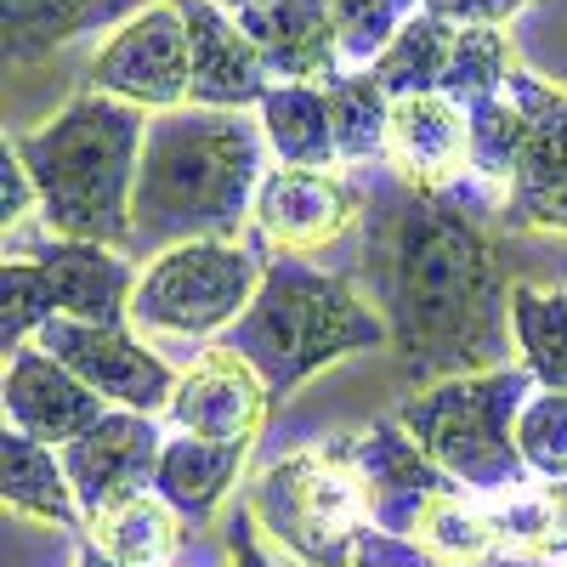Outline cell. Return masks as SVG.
Returning <instances> with one entry per match:
<instances>
[{"instance_id": "6da1fadb", "label": "cell", "mask_w": 567, "mask_h": 567, "mask_svg": "<svg viewBox=\"0 0 567 567\" xmlns=\"http://www.w3.org/2000/svg\"><path fill=\"white\" fill-rule=\"evenodd\" d=\"M369 272L392 347L425 386L505 369L511 284L494 245L449 194H409L369 245Z\"/></svg>"}, {"instance_id": "7a4b0ae2", "label": "cell", "mask_w": 567, "mask_h": 567, "mask_svg": "<svg viewBox=\"0 0 567 567\" xmlns=\"http://www.w3.org/2000/svg\"><path fill=\"white\" fill-rule=\"evenodd\" d=\"M267 136L245 114L171 109L148 120L131 199V250L159 256L194 239H239V221L256 210Z\"/></svg>"}, {"instance_id": "3957f363", "label": "cell", "mask_w": 567, "mask_h": 567, "mask_svg": "<svg viewBox=\"0 0 567 567\" xmlns=\"http://www.w3.org/2000/svg\"><path fill=\"white\" fill-rule=\"evenodd\" d=\"M7 142L34 176L40 221L58 239L131 250V199L142 142H148V114L120 97H103V91H80L40 131Z\"/></svg>"}, {"instance_id": "277c9868", "label": "cell", "mask_w": 567, "mask_h": 567, "mask_svg": "<svg viewBox=\"0 0 567 567\" xmlns=\"http://www.w3.org/2000/svg\"><path fill=\"white\" fill-rule=\"evenodd\" d=\"M392 329L341 272H318L296 256H278L261 272V290L250 312L227 329L216 347L239 352L272 398H290L318 369L341 363L352 352L386 347Z\"/></svg>"}, {"instance_id": "5b68a950", "label": "cell", "mask_w": 567, "mask_h": 567, "mask_svg": "<svg viewBox=\"0 0 567 567\" xmlns=\"http://www.w3.org/2000/svg\"><path fill=\"white\" fill-rule=\"evenodd\" d=\"M528 398H534L528 369L454 374V381L420 386L398 409V425L465 494L499 499L511 488L534 483L528 465H523V449H516V414H523Z\"/></svg>"}, {"instance_id": "8992f818", "label": "cell", "mask_w": 567, "mask_h": 567, "mask_svg": "<svg viewBox=\"0 0 567 567\" xmlns=\"http://www.w3.org/2000/svg\"><path fill=\"white\" fill-rule=\"evenodd\" d=\"M131 261L109 245L74 239H7V272H0V347L7 358L29 347L52 318L74 323H125L136 296Z\"/></svg>"}, {"instance_id": "52a82bcc", "label": "cell", "mask_w": 567, "mask_h": 567, "mask_svg": "<svg viewBox=\"0 0 567 567\" xmlns=\"http://www.w3.org/2000/svg\"><path fill=\"white\" fill-rule=\"evenodd\" d=\"M250 516L272 545L301 556L307 567H352L369 511H363L347 437L272 460L250 488Z\"/></svg>"}, {"instance_id": "ba28073f", "label": "cell", "mask_w": 567, "mask_h": 567, "mask_svg": "<svg viewBox=\"0 0 567 567\" xmlns=\"http://www.w3.org/2000/svg\"><path fill=\"white\" fill-rule=\"evenodd\" d=\"M267 261L245 239H194L159 250L136 278L131 323L142 336H176V341H221L239 323L261 290Z\"/></svg>"}, {"instance_id": "9c48e42d", "label": "cell", "mask_w": 567, "mask_h": 567, "mask_svg": "<svg viewBox=\"0 0 567 567\" xmlns=\"http://www.w3.org/2000/svg\"><path fill=\"white\" fill-rule=\"evenodd\" d=\"M516 52L505 29L483 23H449L432 12H414L403 34L374 58V80L392 97H449L460 109H477L511 85Z\"/></svg>"}, {"instance_id": "30bf717a", "label": "cell", "mask_w": 567, "mask_h": 567, "mask_svg": "<svg viewBox=\"0 0 567 567\" xmlns=\"http://www.w3.org/2000/svg\"><path fill=\"white\" fill-rule=\"evenodd\" d=\"M91 91L120 97L142 114H171L187 109V80H194V45H187V18L176 0L131 12L85 69Z\"/></svg>"}, {"instance_id": "8fae6325", "label": "cell", "mask_w": 567, "mask_h": 567, "mask_svg": "<svg viewBox=\"0 0 567 567\" xmlns=\"http://www.w3.org/2000/svg\"><path fill=\"white\" fill-rule=\"evenodd\" d=\"M29 347L52 352L63 369H74L103 403H120V409H136V414L171 409L176 381H182V374H176L159 352H148V341H136L125 323H74V318H52Z\"/></svg>"}, {"instance_id": "7c38bea8", "label": "cell", "mask_w": 567, "mask_h": 567, "mask_svg": "<svg viewBox=\"0 0 567 567\" xmlns=\"http://www.w3.org/2000/svg\"><path fill=\"white\" fill-rule=\"evenodd\" d=\"M250 221L278 256H312L358 227V187L336 165H278L256 187Z\"/></svg>"}, {"instance_id": "4fadbf2b", "label": "cell", "mask_w": 567, "mask_h": 567, "mask_svg": "<svg viewBox=\"0 0 567 567\" xmlns=\"http://www.w3.org/2000/svg\"><path fill=\"white\" fill-rule=\"evenodd\" d=\"M159 454H165V437L154 414H136V409H109L85 437H74L63 449V471L74 483L85 528L103 523L109 511H120L136 494H154Z\"/></svg>"}, {"instance_id": "5bb4252c", "label": "cell", "mask_w": 567, "mask_h": 567, "mask_svg": "<svg viewBox=\"0 0 567 567\" xmlns=\"http://www.w3.org/2000/svg\"><path fill=\"white\" fill-rule=\"evenodd\" d=\"M505 97L528 120L523 165H516V182L505 187V221L567 233V91L516 69Z\"/></svg>"}, {"instance_id": "9a60e30c", "label": "cell", "mask_w": 567, "mask_h": 567, "mask_svg": "<svg viewBox=\"0 0 567 567\" xmlns=\"http://www.w3.org/2000/svg\"><path fill=\"white\" fill-rule=\"evenodd\" d=\"M347 454H352V471H358L369 523L398 534V539H414L425 505L449 488H460L454 477H443V471L425 460V449L398 420H381V425H369V432L347 437Z\"/></svg>"}, {"instance_id": "2e32d148", "label": "cell", "mask_w": 567, "mask_h": 567, "mask_svg": "<svg viewBox=\"0 0 567 567\" xmlns=\"http://www.w3.org/2000/svg\"><path fill=\"white\" fill-rule=\"evenodd\" d=\"M187 18V45H194V80H187V109H216V114H245L261 109L272 74L256 52L245 23L216 0H176Z\"/></svg>"}, {"instance_id": "e0dca14e", "label": "cell", "mask_w": 567, "mask_h": 567, "mask_svg": "<svg viewBox=\"0 0 567 567\" xmlns=\"http://www.w3.org/2000/svg\"><path fill=\"white\" fill-rule=\"evenodd\" d=\"M272 392L261 386V374L227 347H210L194 369L176 381L171 398V425L182 437H205V443H256L261 420H267Z\"/></svg>"}, {"instance_id": "ac0fdd59", "label": "cell", "mask_w": 567, "mask_h": 567, "mask_svg": "<svg viewBox=\"0 0 567 567\" xmlns=\"http://www.w3.org/2000/svg\"><path fill=\"white\" fill-rule=\"evenodd\" d=\"M0 398H7V425L12 432L58 449V454L109 414V403L91 392L74 369H63L52 352H40V347H18L7 358V386H0Z\"/></svg>"}, {"instance_id": "d6986e66", "label": "cell", "mask_w": 567, "mask_h": 567, "mask_svg": "<svg viewBox=\"0 0 567 567\" xmlns=\"http://www.w3.org/2000/svg\"><path fill=\"white\" fill-rule=\"evenodd\" d=\"M386 165L409 194H449L471 171V120L449 97H392Z\"/></svg>"}, {"instance_id": "ffe728a7", "label": "cell", "mask_w": 567, "mask_h": 567, "mask_svg": "<svg viewBox=\"0 0 567 567\" xmlns=\"http://www.w3.org/2000/svg\"><path fill=\"white\" fill-rule=\"evenodd\" d=\"M245 34L256 40V52L272 74V85H336L347 52L329 0H272L261 12L239 18Z\"/></svg>"}, {"instance_id": "44dd1931", "label": "cell", "mask_w": 567, "mask_h": 567, "mask_svg": "<svg viewBox=\"0 0 567 567\" xmlns=\"http://www.w3.org/2000/svg\"><path fill=\"white\" fill-rule=\"evenodd\" d=\"M250 460V443H205V437H165L159 471H154V494L182 516V523H210L221 499L233 494L239 471Z\"/></svg>"}, {"instance_id": "7402d4cb", "label": "cell", "mask_w": 567, "mask_h": 567, "mask_svg": "<svg viewBox=\"0 0 567 567\" xmlns=\"http://www.w3.org/2000/svg\"><path fill=\"white\" fill-rule=\"evenodd\" d=\"M0 494H7V511H18V516H34V523H52V528H69V534L85 528L74 483L63 471V454L12 432V425H7V437H0Z\"/></svg>"}, {"instance_id": "603a6c76", "label": "cell", "mask_w": 567, "mask_h": 567, "mask_svg": "<svg viewBox=\"0 0 567 567\" xmlns=\"http://www.w3.org/2000/svg\"><path fill=\"white\" fill-rule=\"evenodd\" d=\"M261 136L278 165H341L329 125V85H272L261 103Z\"/></svg>"}, {"instance_id": "cb8c5ba5", "label": "cell", "mask_w": 567, "mask_h": 567, "mask_svg": "<svg viewBox=\"0 0 567 567\" xmlns=\"http://www.w3.org/2000/svg\"><path fill=\"white\" fill-rule=\"evenodd\" d=\"M125 0H7L0 23H7V63H40L45 52H58L63 40L109 23Z\"/></svg>"}, {"instance_id": "d4e9b609", "label": "cell", "mask_w": 567, "mask_h": 567, "mask_svg": "<svg viewBox=\"0 0 567 567\" xmlns=\"http://www.w3.org/2000/svg\"><path fill=\"white\" fill-rule=\"evenodd\" d=\"M414 545L432 556L437 567H483L488 556H499V534H494L488 499L465 494V488L437 494L432 505H425V516H420Z\"/></svg>"}, {"instance_id": "484cf974", "label": "cell", "mask_w": 567, "mask_h": 567, "mask_svg": "<svg viewBox=\"0 0 567 567\" xmlns=\"http://www.w3.org/2000/svg\"><path fill=\"white\" fill-rule=\"evenodd\" d=\"M511 336L539 392H567V296L539 284H511Z\"/></svg>"}, {"instance_id": "4316f807", "label": "cell", "mask_w": 567, "mask_h": 567, "mask_svg": "<svg viewBox=\"0 0 567 567\" xmlns=\"http://www.w3.org/2000/svg\"><path fill=\"white\" fill-rule=\"evenodd\" d=\"M329 125H336V159L369 165L386 159V131H392V91L374 80V69H352L329 85Z\"/></svg>"}, {"instance_id": "83f0119b", "label": "cell", "mask_w": 567, "mask_h": 567, "mask_svg": "<svg viewBox=\"0 0 567 567\" xmlns=\"http://www.w3.org/2000/svg\"><path fill=\"white\" fill-rule=\"evenodd\" d=\"M176 523H182V516L159 494H136L120 511H109L103 523H91L85 534L97 539L114 561H125V567H171V556H176Z\"/></svg>"}, {"instance_id": "f1b7e54d", "label": "cell", "mask_w": 567, "mask_h": 567, "mask_svg": "<svg viewBox=\"0 0 567 567\" xmlns=\"http://www.w3.org/2000/svg\"><path fill=\"white\" fill-rule=\"evenodd\" d=\"M471 120V176L488 182V187H511L516 165H523V142H528V120L505 91L477 109H465Z\"/></svg>"}, {"instance_id": "f546056e", "label": "cell", "mask_w": 567, "mask_h": 567, "mask_svg": "<svg viewBox=\"0 0 567 567\" xmlns=\"http://www.w3.org/2000/svg\"><path fill=\"white\" fill-rule=\"evenodd\" d=\"M516 449L528 477L567 483V392H534L516 414Z\"/></svg>"}, {"instance_id": "4dcf8cb0", "label": "cell", "mask_w": 567, "mask_h": 567, "mask_svg": "<svg viewBox=\"0 0 567 567\" xmlns=\"http://www.w3.org/2000/svg\"><path fill=\"white\" fill-rule=\"evenodd\" d=\"M336 12V29H341V52L347 63H369L386 52V45L403 34V23L420 12V0H329Z\"/></svg>"}, {"instance_id": "1f68e13d", "label": "cell", "mask_w": 567, "mask_h": 567, "mask_svg": "<svg viewBox=\"0 0 567 567\" xmlns=\"http://www.w3.org/2000/svg\"><path fill=\"white\" fill-rule=\"evenodd\" d=\"M0 216H7V233H18V227H29V216H40L34 176L23 171L12 142H0Z\"/></svg>"}, {"instance_id": "d6a6232c", "label": "cell", "mask_w": 567, "mask_h": 567, "mask_svg": "<svg viewBox=\"0 0 567 567\" xmlns=\"http://www.w3.org/2000/svg\"><path fill=\"white\" fill-rule=\"evenodd\" d=\"M528 0H420V12L449 18V23H483V29H505Z\"/></svg>"}, {"instance_id": "836d02e7", "label": "cell", "mask_w": 567, "mask_h": 567, "mask_svg": "<svg viewBox=\"0 0 567 567\" xmlns=\"http://www.w3.org/2000/svg\"><path fill=\"white\" fill-rule=\"evenodd\" d=\"M227 556H233V567H272V561H267V550H261V534H256L250 505L227 523Z\"/></svg>"}, {"instance_id": "e575fe53", "label": "cell", "mask_w": 567, "mask_h": 567, "mask_svg": "<svg viewBox=\"0 0 567 567\" xmlns=\"http://www.w3.org/2000/svg\"><path fill=\"white\" fill-rule=\"evenodd\" d=\"M74 567H125V561H114V556H109L97 539L85 534V539H80V550H74Z\"/></svg>"}, {"instance_id": "d590c367", "label": "cell", "mask_w": 567, "mask_h": 567, "mask_svg": "<svg viewBox=\"0 0 567 567\" xmlns=\"http://www.w3.org/2000/svg\"><path fill=\"white\" fill-rule=\"evenodd\" d=\"M221 7H227L233 18H245V12H261V7H272V0H221Z\"/></svg>"}]
</instances>
